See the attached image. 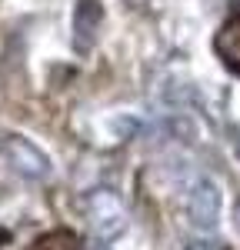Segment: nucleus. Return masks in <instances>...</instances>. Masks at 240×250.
Returning <instances> with one entry per match:
<instances>
[{
	"label": "nucleus",
	"instance_id": "nucleus-1",
	"mask_svg": "<svg viewBox=\"0 0 240 250\" xmlns=\"http://www.w3.org/2000/svg\"><path fill=\"white\" fill-rule=\"evenodd\" d=\"M0 157L10 170L23 177V180H47L54 173V160L40 150L30 137H20V134H7L0 140Z\"/></svg>",
	"mask_w": 240,
	"mask_h": 250
},
{
	"label": "nucleus",
	"instance_id": "nucleus-2",
	"mask_svg": "<svg viewBox=\"0 0 240 250\" xmlns=\"http://www.w3.org/2000/svg\"><path fill=\"white\" fill-rule=\"evenodd\" d=\"M223 210V193L214 177H197L187 187V220L197 233H214Z\"/></svg>",
	"mask_w": 240,
	"mask_h": 250
},
{
	"label": "nucleus",
	"instance_id": "nucleus-3",
	"mask_svg": "<svg viewBox=\"0 0 240 250\" xmlns=\"http://www.w3.org/2000/svg\"><path fill=\"white\" fill-rule=\"evenodd\" d=\"M87 220H90V230L97 233V240H114L127 227V210L117 200V193L97 190L87 197Z\"/></svg>",
	"mask_w": 240,
	"mask_h": 250
},
{
	"label": "nucleus",
	"instance_id": "nucleus-4",
	"mask_svg": "<svg viewBox=\"0 0 240 250\" xmlns=\"http://www.w3.org/2000/svg\"><path fill=\"white\" fill-rule=\"evenodd\" d=\"M100 20H103V10H100L97 0H80L77 3V10H74V43L80 50H87L97 40Z\"/></svg>",
	"mask_w": 240,
	"mask_h": 250
},
{
	"label": "nucleus",
	"instance_id": "nucleus-5",
	"mask_svg": "<svg viewBox=\"0 0 240 250\" xmlns=\"http://www.w3.org/2000/svg\"><path fill=\"white\" fill-rule=\"evenodd\" d=\"M214 50H217V57L223 60V67H227L230 74H237V77H240V14H237V17H230L217 30V37H214Z\"/></svg>",
	"mask_w": 240,
	"mask_h": 250
},
{
	"label": "nucleus",
	"instance_id": "nucleus-6",
	"mask_svg": "<svg viewBox=\"0 0 240 250\" xmlns=\"http://www.w3.org/2000/svg\"><path fill=\"white\" fill-rule=\"evenodd\" d=\"M27 250H80V247H77V233L60 227V230L40 233V237H37V240H34Z\"/></svg>",
	"mask_w": 240,
	"mask_h": 250
},
{
	"label": "nucleus",
	"instance_id": "nucleus-7",
	"mask_svg": "<svg viewBox=\"0 0 240 250\" xmlns=\"http://www.w3.org/2000/svg\"><path fill=\"white\" fill-rule=\"evenodd\" d=\"M183 250H227V244L217 240V237H210V233H197L190 244H183Z\"/></svg>",
	"mask_w": 240,
	"mask_h": 250
},
{
	"label": "nucleus",
	"instance_id": "nucleus-8",
	"mask_svg": "<svg viewBox=\"0 0 240 250\" xmlns=\"http://www.w3.org/2000/svg\"><path fill=\"white\" fill-rule=\"evenodd\" d=\"M87 250H110V247H107V240H97V244H90Z\"/></svg>",
	"mask_w": 240,
	"mask_h": 250
}]
</instances>
